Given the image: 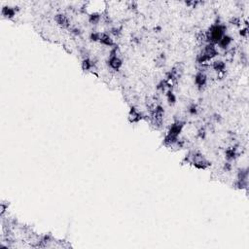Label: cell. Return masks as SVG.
Segmentation results:
<instances>
[{"mask_svg":"<svg viewBox=\"0 0 249 249\" xmlns=\"http://www.w3.org/2000/svg\"><path fill=\"white\" fill-rule=\"evenodd\" d=\"M121 64H122L121 61L117 58V57H113V58L110 59V66L112 67V68L118 69L119 67L121 66Z\"/></svg>","mask_w":249,"mask_h":249,"instance_id":"6da1fadb","label":"cell"},{"mask_svg":"<svg viewBox=\"0 0 249 249\" xmlns=\"http://www.w3.org/2000/svg\"><path fill=\"white\" fill-rule=\"evenodd\" d=\"M205 76L203 75V74H198L197 75V78H196V83L199 85V86H203V85H205Z\"/></svg>","mask_w":249,"mask_h":249,"instance_id":"7a4b0ae2","label":"cell"}]
</instances>
